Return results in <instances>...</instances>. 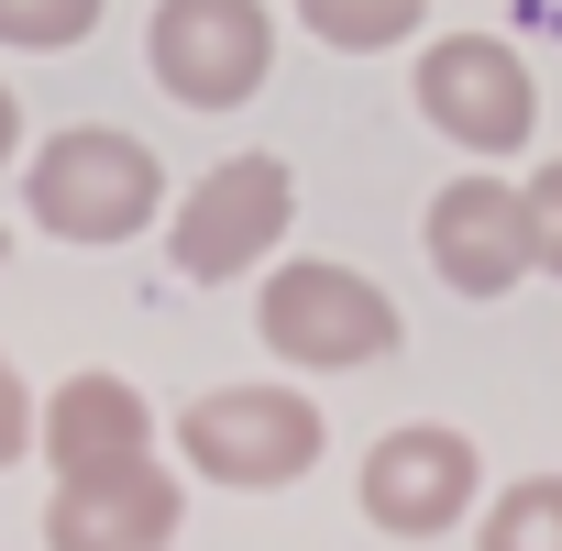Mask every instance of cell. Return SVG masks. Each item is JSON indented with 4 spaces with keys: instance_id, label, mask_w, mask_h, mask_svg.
<instances>
[{
    "instance_id": "obj_1",
    "label": "cell",
    "mask_w": 562,
    "mask_h": 551,
    "mask_svg": "<svg viewBox=\"0 0 562 551\" xmlns=\"http://www.w3.org/2000/svg\"><path fill=\"white\" fill-rule=\"evenodd\" d=\"M23 210L34 232L56 243H133L166 221V155L144 133H111V122H67L34 166H23Z\"/></svg>"
},
{
    "instance_id": "obj_2",
    "label": "cell",
    "mask_w": 562,
    "mask_h": 551,
    "mask_svg": "<svg viewBox=\"0 0 562 551\" xmlns=\"http://www.w3.org/2000/svg\"><path fill=\"white\" fill-rule=\"evenodd\" d=\"M321 452H331V419H321L288 375H276V386H210V397L177 408V474L232 485V496L299 485Z\"/></svg>"
},
{
    "instance_id": "obj_3",
    "label": "cell",
    "mask_w": 562,
    "mask_h": 551,
    "mask_svg": "<svg viewBox=\"0 0 562 551\" xmlns=\"http://www.w3.org/2000/svg\"><path fill=\"white\" fill-rule=\"evenodd\" d=\"M254 342H265L276 364H299V375H353V364H386V353L408 342V321H397V299L375 288V276L299 254V265H276V276H265V299H254Z\"/></svg>"
},
{
    "instance_id": "obj_4",
    "label": "cell",
    "mask_w": 562,
    "mask_h": 551,
    "mask_svg": "<svg viewBox=\"0 0 562 551\" xmlns=\"http://www.w3.org/2000/svg\"><path fill=\"white\" fill-rule=\"evenodd\" d=\"M144 67L177 111H243L276 78V12L265 0H155Z\"/></svg>"
},
{
    "instance_id": "obj_5",
    "label": "cell",
    "mask_w": 562,
    "mask_h": 551,
    "mask_svg": "<svg viewBox=\"0 0 562 551\" xmlns=\"http://www.w3.org/2000/svg\"><path fill=\"white\" fill-rule=\"evenodd\" d=\"M288 221H299V177H288V155H221L188 199H177V276L188 288H232V276H254L276 243H288Z\"/></svg>"
},
{
    "instance_id": "obj_6",
    "label": "cell",
    "mask_w": 562,
    "mask_h": 551,
    "mask_svg": "<svg viewBox=\"0 0 562 551\" xmlns=\"http://www.w3.org/2000/svg\"><path fill=\"white\" fill-rule=\"evenodd\" d=\"M419 122L441 144H463V155H529L540 78L496 34H441V45H419Z\"/></svg>"
},
{
    "instance_id": "obj_7",
    "label": "cell",
    "mask_w": 562,
    "mask_h": 551,
    "mask_svg": "<svg viewBox=\"0 0 562 551\" xmlns=\"http://www.w3.org/2000/svg\"><path fill=\"white\" fill-rule=\"evenodd\" d=\"M353 496H364V518H375L386 540H441V529H463V518L485 507V452H474L452 419H408V430H386V441L364 452Z\"/></svg>"
},
{
    "instance_id": "obj_8",
    "label": "cell",
    "mask_w": 562,
    "mask_h": 551,
    "mask_svg": "<svg viewBox=\"0 0 562 551\" xmlns=\"http://www.w3.org/2000/svg\"><path fill=\"white\" fill-rule=\"evenodd\" d=\"M419 243H430V276H441L452 299H507L518 276H529V199H518V177L463 166V177L430 199Z\"/></svg>"
},
{
    "instance_id": "obj_9",
    "label": "cell",
    "mask_w": 562,
    "mask_h": 551,
    "mask_svg": "<svg viewBox=\"0 0 562 551\" xmlns=\"http://www.w3.org/2000/svg\"><path fill=\"white\" fill-rule=\"evenodd\" d=\"M34 452H45L56 485H78V474H122V463H155V408H144L133 375L89 364V375H67L56 397H34Z\"/></svg>"
},
{
    "instance_id": "obj_10",
    "label": "cell",
    "mask_w": 562,
    "mask_h": 551,
    "mask_svg": "<svg viewBox=\"0 0 562 551\" xmlns=\"http://www.w3.org/2000/svg\"><path fill=\"white\" fill-rule=\"evenodd\" d=\"M177 529H188L177 463H122V474H78L45 496V551H166Z\"/></svg>"
},
{
    "instance_id": "obj_11",
    "label": "cell",
    "mask_w": 562,
    "mask_h": 551,
    "mask_svg": "<svg viewBox=\"0 0 562 551\" xmlns=\"http://www.w3.org/2000/svg\"><path fill=\"white\" fill-rule=\"evenodd\" d=\"M288 12H299V34L331 45V56H386V45L419 34L430 0H288Z\"/></svg>"
},
{
    "instance_id": "obj_12",
    "label": "cell",
    "mask_w": 562,
    "mask_h": 551,
    "mask_svg": "<svg viewBox=\"0 0 562 551\" xmlns=\"http://www.w3.org/2000/svg\"><path fill=\"white\" fill-rule=\"evenodd\" d=\"M474 551H562V474H518L474 507Z\"/></svg>"
},
{
    "instance_id": "obj_13",
    "label": "cell",
    "mask_w": 562,
    "mask_h": 551,
    "mask_svg": "<svg viewBox=\"0 0 562 551\" xmlns=\"http://www.w3.org/2000/svg\"><path fill=\"white\" fill-rule=\"evenodd\" d=\"M111 0H0V45H23V56H67L100 34Z\"/></svg>"
},
{
    "instance_id": "obj_14",
    "label": "cell",
    "mask_w": 562,
    "mask_h": 551,
    "mask_svg": "<svg viewBox=\"0 0 562 551\" xmlns=\"http://www.w3.org/2000/svg\"><path fill=\"white\" fill-rule=\"evenodd\" d=\"M518 199H529V276H562V155H540Z\"/></svg>"
},
{
    "instance_id": "obj_15",
    "label": "cell",
    "mask_w": 562,
    "mask_h": 551,
    "mask_svg": "<svg viewBox=\"0 0 562 551\" xmlns=\"http://www.w3.org/2000/svg\"><path fill=\"white\" fill-rule=\"evenodd\" d=\"M23 452H34V386L12 375V353H0V474H12Z\"/></svg>"
},
{
    "instance_id": "obj_16",
    "label": "cell",
    "mask_w": 562,
    "mask_h": 551,
    "mask_svg": "<svg viewBox=\"0 0 562 551\" xmlns=\"http://www.w3.org/2000/svg\"><path fill=\"white\" fill-rule=\"evenodd\" d=\"M0 166H23V100H12V78H0Z\"/></svg>"
},
{
    "instance_id": "obj_17",
    "label": "cell",
    "mask_w": 562,
    "mask_h": 551,
    "mask_svg": "<svg viewBox=\"0 0 562 551\" xmlns=\"http://www.w3.org/2000/svg\"><path fill=\"white\" fill-rule=\"evenodd\" d=\"M0 265H12V232H0Z\"/></svg>"
}]
</instances>
